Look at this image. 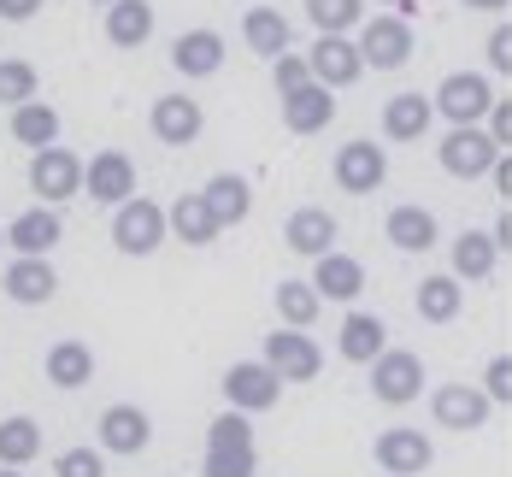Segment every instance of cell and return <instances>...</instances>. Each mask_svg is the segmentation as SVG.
<instances>
[{
    "instance_id": "3957f363",
    "label": "cell",
    "mask_w": 512,
    "mask_h": 477,
    "mask_svg": "<svg viewBox=\"0 0 512 477\" xmlns=\"http://www.w3.org/2000/svg\"><path fill=\"white\" fill-rule=\"evenodd\" d=\"M359 53H365L371 71H401V65L412 59V24L401 18V12L365 18V24H359Z\"/></svg>"
},
{
    "instance_id": "7c38bea8",
    "label": "cell",
    "mask_w": 512,
    "mask_h": 477,
    "mask_svg": "<svg viewBox=\"0 0 512 477\" xmlns=\"http://www.w3.org/2000/svg\"><path fill=\"white\" fill-rule=\"evenodd\" d=\"M377 466L389 477H418L430 460H436V448H430V436L424 430H412V424H389L383 436H377Z\"/></svg>"
},
{
    "instance_id": "d6986e66",
    "label": "cell",
    "mask_w": 512,
    "mask_h": 477,
    "mask_svg": "<svg viewBox=\"0 0 512 477\" xmlns=\"http://www.w3.org/2000/svg\"><path fill=\"white\" fill-rule=\"evenodd\" d=\"M430 118H436V101L418 95V89H401V95L383 101V136L389 142H418L430 130Z\"/></svg>"
},
{
    "instance_id": "c3c4849f",
    "label": "cell",
    "mask_w": 512,
    "mask_h": 477,
    "mask_svg": "<svg viewBox=\"0 0 512 477\" xmlns=\"http://www.w3.org/2000/svg\"><path fill=\"white\" fill-rule=\"evenodd\" d=\"M0 477H18V466H0Z\"/></svg>"
},
{
    "instance_id": "f35d334b",
    "label": "cell",
    "mask_w": 512,
    "mask_h": 477,
    "mask_svg": "<svg viewBox=\"0 0 512 477\" xmlns=\"http://www.w3.org/2000/svg\"><path fill=\"white\" fill-rule=\"evenodd\" d=\"M271 83H277V101H283V95H295V89H307V83H312L307 53H277V59H271Z\"/></svg>"
},
{
    "instance_id": "8992f818",
    "label": "cell",
    "mask_w": 512,
    "mask_h": 477,
    "mask_svg": "<svg viewBox=\"0 0 512 477\" xmlns=\"http://www.w3.org/2000/svg\"><path fill=\"white\" fill-rule=\"evenodd\" d=\"M224 401L236 407V413H265V407H277V395H283V377L265 366V360H236V366L224 371Z\"/></svg>"
},
{
    "instance_id": "1f68e13d",
    "label": "cell",
    "mask_w": 512,
    "mask_h": 477,
    "mask_svg": "<svg viewBox=\"0 0 512 477\" xmlns=\"http://www.w3.org/2000/svg\"><path fill=\"white\" fill-rule=\"evenodd\" d=\"M12 142H24V148H53L59 142V112H53L48 101H24L12 106Z\"/></svg>"
},
{
    "instance_id": "ac0fdd59",
    "label": "cell",
    "mask_w": 512,
    "mask_h": 477,
    "mask_svg": "<svg viewBox=\"0 0 512 477\" xmlns=\"http://www.w3.org/2000/svg\"><path fill=\"white\" fill-rule=\"evenodd\" d=\"M330 118H336V89H324V83H307V89L283 95V124H289L295 136L330 130Z\"/></svg>"
},
{
    "instance_id": "ee69618b",
    "label": "cell",
    "mask_w": 512,
    "mask_h": 477,
    "mask_svg": "<svg viewBox=\"0 0 512 477\" xmlns=\"http://www.w3.org/2000/svg\"><path fill=\"white\" fill-rule=\"evenodd\" d=\"M42 6H48V0H0V18H6V24H24V18H36Z\"/></svg>"
},
{
    "instance_id": "484cf974",
    "label": "cell",
    "mask_w": 512,
    "mask_h": 477,
    "mask_svg": "<svg viewBox=\"0 0 512 477\" xmlns=\"http://www.w3.org/2000/svg\"><path fill=\"white\" fill-rule=\"evenodd\" d=\"M154 36V6L148 0H112L106 6V42L112 48H142Z\"/></svg>"
},
{
    "instance_id": "7dc6e473",
    "label": "cell",
    "mask_w": 512,
    "mask_h": 477,
    "mask_svg": "<svg viewBox=\"0 0 512 477\" xmlns=\"http://www.w3.org/2000/svg\"><path fill=\"white\" fill-rule=\"evenodd\" d=\"M460 6H471V12H501L507 0H460Z\"/></svg>"
},
{
    "instance_id": "5b68a950",
    "label": "cell",
    "mask_w": 512,
    "mask_h": 477,
    "mask_svg": "<svg viewBox=\"0 0 512 477\" xmlns=\"http://www.w3.org/2000/svg\"><path fill=\"white\" fill-rule=\"evenodd\" d=\"M430 101H436V112H442L448 124H483L489 106H495V89H489L483 71H448Z\"/></svg>"
},
{
    "instance_id": "60d3db41",
    "label": "cell",
    "mask_w": 512,
    "mask_h": 477,
    "mask_svg": "<svg viewBox=\"0 0 512 477\" xmlns=\"http://www.w3.org/2000/svg\"><path fill=\"white\" fill-rule=\"evenodd\" d=\"M483 389H489V401H512V360H507V354H495V360H489Z\"/></svg>"
},
{
    "instance_id": "e575fe53",
    "label": "cell",
    "mask_w": 512,
    "mask_h": 477,
    "mask_svg": "<svg viewBox=\"0 0 512 477\" xmlns=\"http://www.w3.org/2000/svg\"><path fill=\"white\" fill-rule=\"evenodd\" d=\"M307 18L318 24V36H348L354 24H365V0H307Z\"/></svg>"
},
{
    "instance_id": "7bdbcfd3",
    "label": "cell",
    "mask_w": 512,
    "mask_h": 477,
    "mask_svg": "<svg viewBox=\"0 0 512 477\" xmlns=\"http://www.w3.org/2000/svg\"><path fill=\"white\" fill-rule=\"evenodd\" d=\"M489 65H495V71H512V30L507 24L489 30Z\"/></svg>"
},
{
    "instance_id": "8d00e7d4",
    "label": "cell",
    "mask_w": 512,
    "mask_h": 477,
    "mask_svg": "<svg viewBox=\"0 0 512 477\" xmlns=\"http://www.w3.org/2000/svg\"><path fill=\"white\" fill-rule=\"evenodd\" d=\"M206 448H254V424H248V413H218V419L206 424Z\"/></svg>"
},
{
    "instance_id": "83f0119b",
    "label": "cell",
    "mask_w": 512,
    "mask_h": 477,
    "mask_svg": "<svg viewBox=\"0 0 512 477\" xmlns=\"http://www.w3.org/2000/svg\"><path fill=\"white\" fill-rule=\"evenodd\" d=\"M460 307H465V289H460L454 271H436V277L418 283V318H424V324H454Z\"/></svg>"
},
{
    "instance_id": "bcb514c9",
    "label": "cell",
    "mask_w": 512,
    "mask_h": 477,
    "mask_svg": "<svg viewBox=\"0 0 512 477\" xmlns=\"http://www.w3.org/2000/svg\"><path fill=\"white\" fill-rule=\"evenodd\" d=\"M495 183H501V195H512V159H501V165H495Z\"/></svg>"
},
{
    "instance_id": "4316f807",
    "label": "cell",
    "mask_w": 512,
    "mask_h": 477,
    "mask_svg": "<svg viewBox=\"0 0 512 477\" xmlns=\"http://www.w3.org/2000/svg\"><path fill=\"white\" fill-rule=\"evenodd\" d=\"M342 360H354V366H371L383 348H389V330H383V318L377 313H348L342 318Z\"/></svg>"
},
{
    "instance_id": "f1b7e54d",
    "label": "cell",
    "mask_w": 512,
    "mask_h": 477,
    "mask_svg": "<svg viewBox=\"0 0 512 477\" xmlns=\"http://www.w3.org/2000/svg\"><path fill=\"white\" fill-rule=\"evenodd\" d=\"M201 195H206V207H212V218H218L224 230H230V224H242L248 207H254V189H248V177H236V171H218Z\"/></svg>"
},
{
    "instance_id": "ab89813d",
    "label": "cell",
    "mask_w": 512,
    "mask_h": 477,
    "mask_svg": "<svg viewBox=\"0 0 512 477\" xmlns=\"http://www.w3.org/2000/svg\"><path fill=\"white\" fill-rule=\"evenodd\" d=\"M201 477H254V448H206Z\"/></svg>"
},
{
    "instance_id": "cb8c5ba5",
    "label": "cell",
    "mask_w": 512,
    "mask_h": 477,
    "mask_svg": "<svg viewBox=\"0 0 512 477\" xmlns=\"http://www.w3.org/2000/svg\"><path fill=\"white\" fill-rule=\"evenodd\" d=\"M171 65H177L183 77H212V71L224 65V36H218V30H183V36L171 42Z\"/></svg>"
},
{
    "instance_id": "f6af8a7d",
    "label": "cell",
    "mask_w": 512,
    "mask_h": 477,
    "mask_svg": "<svg viewBox=\"0 0 512 477\" xmlns=\"http://www.w3.org/2000/svg\"><path fill=\"white\" fill-rule=\"evenodd\" d=\"M489 236H495V248H512V212H501V224H495Z\"/></svg>"
},
{
    "instance_id": "30bf717a",
    "label": "cell",
    "mask_w": 512,
    "mask_h": 477,
    "mask_svg": "<svg viewBox=\"0 0 512 477\" xmlns=\"http://www.w3.org/2000/svg\"><path fill=\"white\" fill-rule=\"evenodd\" d=\"M489 389L483 383H442L436 395H430V413L442 430H483L489 424Z\"/></svg>"
},
{
    "instance_id": "5bb4252c",
    "label": "cell",
    "mask_w": 512,
    "mask_h": 477,
    "mask_svg": "<svg viewBox=\"0 0 512 477\" xmlns=\"http://www.w3.org/2000/svg\"><path fill=\"white\" fill-rule=\"evenodd\" d=\"M95 430H101V448H106V454H142V448L154 442V419H148L136 401H112Z\"/></svg>"
},
{
    "instance_id": "74e56055",
    "label": "cell",
    "mask_w": 512,
    "mask_h": 477,
    "mask_svg": "<svg viewBox=\"0 0 512 477\" xmlns=\"http://www.w3.org/2000/svg\"><path fill=\"white\" fill-rule=\"evenodd\" d=\"M53 477H106V448H65V454H53Z\"/></svg>"
},
{
    "instance_id": "7402d4cb",
    "label": "cell",
    "mask_w": 512,
    "mask_h": 477,
    "mask_svg": "<svg viewBox=\"0 0 512 477\" xmlns=\"http://www.w3.org/2000/svg\"><path fill=\"white\" fill-rule=\"evenodd\" d=\"M312 289L324 301H354L359 289H365V265L354 254H342V248H330L324 260H312Z\"/></svg>"
},
{
    "instance_id": "836d02e7",
    "label": "cell",
    "mask_w": 512,
    "mask_h": 477,
    "mask_svg": "<svg viewBox=\"0 0 512 477\" xmlns=\"http://www.w3.org/2000/svg\"><path fill=\"white\" fill-rule=\"evenodd\" d=\"M324 313V295L301 283V277H289V283H277V318L289 324V330H307L312 318Z\"/></svg>"
},
{
    "instance_id": "603a6c76",
    "label": "cell",
    "mask_w": 512,
    "mask_h": 477,
    "mask_svg": "<svg viewBox=\"0 0 512 477\" xmlns=\"http://www.w3.org/2000/svg\"><path fill=\"white\" fill-rule=\"evenodd\" d=\"M53 389H83L89 377H95V354H89V342H77V336H59L48 348V360H42Z\"/></svg>"
},
{
    "instance_id": "816d5d0a",
    "label": "cell",
    "mask_w": 512,
    "mask_h": 477,
    "mask_svg": "<svg viewBox=\"0 0 512 477\" xmlns=\"http://www.w3.org/2000/svg\"><path fill=\"white\" fill-rule=\"evenodd\" d=\"M389 6H407V0H389Z\"/></svg>"
},
{
    "instance_id": "681fc988",
    "label": "cell",
    "mask_w": 512,
    "mask_h": 477,
    "mask_svg": "<svg viewBox=\"0 0 512 477\" xmlns=\"http://www.w3.org/2000/svg\"><path fill=\"white\" fill-rule=\"evenodd\" d=\"M0 248H6V224H0Z\"/></svg>"
},
{
    "instance_id": "f546056e",
    "label": "cell",
    "mask_w": 512,
    "mask_h": 477,
    "mask_svg": "<svg viewBox=\"0 0 512 477\" xmlns=\"http://www.w3.org/2000/svg\"><path fill=\"white\" fill-rule=\"evenodd\" d=\"M242 42L265 59H277V53H289V18L277 12V6H248V18H242Z\"/></svg>"
},
{
    "instance_id": "f907efd6",
    "label": "cell",
    "mask_w": 512,
    "mask_h": 477,
    "mask_svg": "<svg viewBox=\"0 0 512 477\" xmlns=\"http://www.w3.org/2000/svg\"><path fill=\"white\" fill-rule=\"evenodd\" d=\"M89 6H112V0H89Z\"/></svg>"
},
{
    "instance_id": "277c9868",
    "label": "cell",
    "mask_w": 512,
    "mask_h": 477,
    "mask_svg": "<svg viewBox=\"0 0 512 477\" xmlns=\"http://www.w3.org/2000/svg\"><path fill=\"white\" fill-rule=\"evenodd\" d=\"M418 389H424V360L412 348H383L371 360V395L383 407H407V401H418Z\"/></svg>"
},
{
    "instance_id": "d6a6232c",
    "label": "cell",
    "mask_w": 512,
    "mask_h": 477,
    "mask_svg": "<svg viewBox=\"0 0 512 477\" xmlns=\"http://www.w3.org/2000/svg\"><path fill=\"white\" fill-rule=\"evenodd\" d=\"M42 454V424L24 419V413H12V419H0V466H30Z\"/></svg>"
},
{
    "instance_id": "e0dca14e",
    "label": "cell",
    "mask_w": 512,
    "mask_h": 477,
    "mask_svg": "<svg viewBox=\"0 0 512 477\" xmlns=\"http://www.w3.org/2000/svg\"><path fill=\"white\" fill-rule=\"evenodd\" d=\"M59 236H65V224H59L53 207H30L6 224V248H12V254H53Z\"/></svg>"
},
{
    "instance_id": "4dcf8cb0",
    "label": "cell",
    "mask_w": 512,
    "mask_h": 477,
    "mask_svg": "<svg viewBox=\"0 0 512 477\" xmlns=\"http://www.w3.org/2000/svg\"><path fill=\"white\" fill-rule=\"evenodd\" d=\"M495 254H501V248H495L489 230H460V236H454V277H460V283H483V277L495 271Z\"/></svg>"
},
{
    "instance_id": "52a82bcc",
    "label": "cell",
    "mask_w": 512,
    "mask_h": 477,
    "mask_svg": "<svg viewBox=\"0 0 512 477\" xmlns=\"http://www.w3.org/2000/svg\"><path fill=\"white\" fill-rule=\"evenodd\" d=\"M30 189L42 195V207H59V201H71V195H83V159L71 154V148H42V154L30 159Z\"/></svg>"
},
{
    "instance_id": "4fadbf2b",
    "label": "cell",
    "mask_w": 512,
    "mask_h": 477,
    "mask_svg": "<svg viewBox=\"0 0 512 477\" xmlns=\"http://www.w3.org/2000/svg\"><path fill=\"white\" fill-rule=\"evenodd\" d=\"M312 65V83H324V89H348V83H359V71H365V53H359V42H348V36H318L307 53Z\"/></svg>"
},
{
    "instance_id": "d4e9b609",
    "label": "cell",
    "mask_w": 512,
    "mask_h": 477,
    "mask_svg": "<svg viewBox=\"0 0 512 477\" xmlns=\"http://www.w3.org/2000/svg\"><path fill=\"white\" fill-rule=\"evenodd\" d=\"M165 224H171V236L177 242H189V248H206L224 224L212 218V207H206V195H177L171 207H165Z\"/></svg>"
},
{
    "instance_id": "9a60e30c",
    "label": "cell",
    "mask_w": 512,
    "mask_h": 477,
    "mask_svg": "<svg viewBox=\"0 0 512 477\" xmlns=\"http://www.w3.org/2000/svg\"><path fill=\"white\" fill-rule=\"evenodd\" d=\"M148 124H154V136L165 142V148H189L195 136H201L206 112L195 95H159L154 112H148Z\"/></svg>"
},
{
    "instance_id": "7a4b0ae2",
    "label": "cell",
    "mask_w": 512,
    "mask_h": 477,
    "mask_svg": "<svg viewBox=\"0 0 512 477\" xmlns=\"http://www.w3.org/2000/svg\"><path fill=\"white\" fill-rule=\"evenodd\" d=\"M495 165H501V148H495V136L483 124H454L442 136V171L448 177L477 183V177H495Z\"/></svg>"
},
{
    "instance_id": "ffe728a7",
    "label": "cell",
    "mask_w": 512,
    "mask_h": 477,
    "mask_svg": "<svg viewBox=\"0 0 512 477\" xmlns=\"http://www.w3.org/2000/svg\"><path fill=\"white\" fill-rule=\"evenodd\" d=\"M383 230H389V242H395L401 254H430V248L442 242V224H436V212H430V207H418V201L395 207Z\"/></svg>"
},
{
    "instance_id": "b9f144b4",
    "label": "cell",
    "mask_w": 512,
    "mask_h": 477,
    "mask_svg": "<svg viewBox=\"0 0 512 477\" xmlns=\"http://www.w3.org/2000/svg\"><path fill=\"white\" fill-rule=\"evenodd\" d=\"M489 136H495V148H512V101L489 106Z\"/></svg>"
},
{
    "instance_id": "2e32d148",
    "label": "cell",
    "mask_w": 512,
    "mask_h": 477,
    "mask_svg": "<svg viewBox=\"0 0 512 477\" xmlns=\"http://www.w3.org/2000/svg\"><path fill=\"white\" fill-rule=\"evenodd\" d=\"M53 289H59V277H53L48 254H18V260L6 265V295L18 307H48Z\"/></svg>"
},
{
    "instance_id": "f5cc1de1",
    "label": "cell",
    "mask_w": 512,
    "mask_h": 477,
    "mask_svg": "<svg viewBox=\"0 0 512 477\" xmlns=\"http://www.w3.org/2000/svg\"><path fill=\"white\" fill-rule=\"evenodd\" d=\"M383 477H389V472H383Z\"/></svg>"
},
{
    "instance_id": "d590c367",
    "label": "cell",
    "mask_w": 512,
    "mask_h": 477,
    "mask_svg": "<svg viewBox=\"0 0 512 477\" xmlns=\"http://www.w3.org/2000/svg\"><path fill=\"white\" fill-rule=\"evenodd\" d=\"M42 101V77L30 59H0V106H24Z\"/></svg>"
},
{
    "instance_id": "9c48e42d",
    "label": "cell",
    "mask_w": 512,
    "mask_h": 477,
    "mask_svg": "<svg viewBox=\"0 0 512 477\" xmlns=\"http://www.w3.org/2000/svg\"><path fill=\"white\" fill-rule=\"evenodd\" d=\"M83 189H89V201L124 207L136 195V159L124 154V148H101V154L83 165Z\"/></svg>"
},
{
    "instance_id": "44dd1931",
    "label": "cell",
    "mask_w": 512,
    "mask_h": 477,
    "mask_svg": "<svg viewBox=\"0 0 512 477\" xmlns=\"http://www.w3.org/2000/svg\"><path fill=\"white\" fill-rule=\"evenodd\" d=\"M283 242H289L295 254H307V260H324V254L336 248V218H330L324 207L289 212V224H283Z\"/></svg>"
},
{
    "instance_id": "8fae6325",
    "label": "cell",
    "mask_w": 512,
    "mask_h": 477,
    "mask_svg": "<svg viewBox=\"0 0 512 477\" xmlns=\"http://www.w3.org/2000/svg\"><path fill=\"white\" fill-rule=\"evenodd\" d=\"M336 183L348 189V195H377L383 189V177H389V148H377V142H348V148H336Z\"/></svg>"
},
{
    "instance_id": "6da1fadb",
    "label": "cell",
    "mask_w": 512,
    "mask_h": 477,
    "mask_svg": "<svg viewBox=\"0 0 512 477\" xmlns=\"http://www.w3.org/2000/svg\"><path fill=\"white\" fill-rule=\"evenodd\" d=\"M165 207L148 201V195H130L124 207H112V242H118V254H130V260H148L159 242H165Z\"/></svg>"
},
{
    "instance_id": "ba28073f",
    "label": "cell",
    "mask_w": 512,
    "mask_h": 477,
    "mask_svg": "<svg viewBox=\"0 0 512 477\" xmlns=\"http://www.w3.org/2000/svg\"><path fill=\"white\" fill-rule=\"evenodd\" d=\"M265 366L277 371L283 383H312L318 371H324V354H318V342H312L307 330H271L265 336Z\"/></svg>"
}]
</instances>
